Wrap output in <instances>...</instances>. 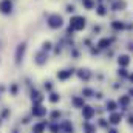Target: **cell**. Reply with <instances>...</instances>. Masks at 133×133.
I'll return each instance as SVG.
<instances>
[{"mask_svg":"<svg viewBox=\"0 0 133 133\" xmlns=\"http://www.w3.org/2000/svg\"><path fill=\"white\" fill-rule=\"evenodd\" d=\"M85 26H87V19L84 17V16H73L71 19H70V26L68 28H71L74 33H79V31H84L85 30Z\"/></svg>","mask_w":133,"mask_h":133,"instance_id":"1","label":"cell"},{"mask_svg":"<svg viewBox=\"0 0 133 133\" xmlns=\"http://www.w3.org/2000/svg\"><path fill=\"white\" fill-rule=\"evenodd\" d=\"M116 101H118V105H119V110L121 111H124V113H127L130 108L133 107V99L124 91V93H119L118 96H116Z\"/></svg>","mask_w":133,"mask_h":133,"instance_id":"2","label":"cell"},{"mask_svg":"<svg viewBox=\"0 0 133 133\" xmlns=\"http://www.w3.org/2000/svg\"><path fill=\"white\" fill-rule=\"evenodd\" d=\"M124 116H125V113L121 111V110H118V111L108 113L107 115V119H108V124L111 127H121L124 124Z\"/></svg>","mask_w":133,"mask_h":133,"instance_id":"3","label":"cell"},{"mask_svg":"<svg viewBox=\"0 0 133 133\" xmlns=\"http://www.w3.org/2000/svg\"><path fill=\"white\" fill-rule=\"evenodd\" d=\"M48 111L50 110L46 108V105H43V104H33V107L30 110V115L33 118H37V119H45L48 116Z\"/></svg>","mask_w":133,"mask_h":133,"instance_id":"4","label":"cell"},{"mask_svg":"<svg viewBox=\"0 0 133 133\" xmlns=\"http://www.w3.org/2000/svg\"><path fill=\"white\" fill-rule=\"evenodd\" d=\"M81 118L82 121H95L98 118L96 115V107L93 104H87L82 110H81Z\"/></svg>","mask_w":133,"mask_h":133,"instance_id":"5","label":"cell"},{"mask_svg":"<svg viewBox=\"0 0 133 133\" xmlns=\"http://www.w3.org/2000/svg\"><path fill=\"white\" fill-rule=\"evenodd\" d=\"M46 25L51 28V30H59L62 28L64 25V17L61 14H50L48 19H46Z\"/></svg>","mask_w":133,"mask_h":133,"instance_id":"6","label":"cell"},{"mask_svg":"<svg viewBox=\"0 0 133 133\" xmlns=\"http://www.w3.org/2000/svg\"><path fill=\"white\" fill-rule=\"evenodd\" d=\"M102 105H104V108H105V113H107V115L119 110V105H118L116 98H110V96H107V98L104 99V102H102Z\"/></svg>","mask_w":133,"mask_h":133,"instance_id":"7","label":"cell"},{"mask_svg":"<svg viewBox=\"0 0 133 133\" xmlns=\"http://www.w3.org/2000/svg\"><path fill=\"white\" fill-rule=\"evenodd\" d=\"M76 76H77L79 81H82L84 84H87V82H90V81L93 79L95 74H93V71H91L90 68H84V66H82V68H79V70L76 71Z\"/></svg>","mask_w":133,"mask_h":133,"instance_id":"8","label":"cell"},{"mask_svg":"<svg viewBox=\"0 0 133 133\" xmlns=\"http://www.w3.org/2000/svg\"><path fill=\"white\" fill-rule=\"evenodd\" d=\"M116 64H118L119 68H129V66L132 65V56H130V53H121V54H118Z\"/></svg>","mask_w":133,"mask_h":133,"instance_id":"9","label":"cell"},{"mask_svg":"<svg viewBox=\"0 0 133 133\" xmlns=\"http://www.w3.org/2000/svg\"><path fill=\"white\" fill-rule=\"evenodd\" d=\"M48 124H50V121H46V119H40V121L34 122L31 125V133H46Z\"/></svg>","mask_w":133,"mask_h":133,"instance_id":"10","label":"cell"},{"mask_svg":"<svg viewBox=\"0 0 133 133\" xmlns=\"http://www.w3.org/2000/svg\"><path fill=\"white\" fill-rule=\"evenodd\" d=\"M70 101H71V107L74 110H79V111L87 105V101L84 99V96H81V95H73Z\"/></svg>","mask_w":133,"mask_h":133,"instance_id":"11","label":"cell"},{"mask_svg":"<svg viewBox=\"0 0 133 133\" xmlns=\"http://www.w3.org/2000/svg\"><path fill=\"white\" fill-rule=\"evenodd\" d=\"M95 95H96V88L91 87V85H84L81 88V96H84L85 101H93L95 99Z\"/></svg>","mask_w":133,"mask_h":133,"instance_id":"12","label":"cell"},{"mask_svg":"<svg viewBox=\"0 0 133 133\" xmlns=\"http://www.w3.org/2000/svg\"><path fill=\"white\" fill-rule=\"evenodd\" d=\"M81 129H82V133H99V129L95 121H82Z\"/></svg>","mask_w":133,"mask_h":133,"instance_id":"13","label":"cell"},{"mask_svg":"<svg viewBox=\"0 0 133 133\" xmlns=\"http://www.w3.org/2000/svg\"><path fill=\"white\" fill-rule=\"evenodd\" d=\"M113 42H115V39H113V37L104 36V37L98 39V42H96V46L99 48L101 51H102V50H110V48H111V43H113Z\"/></svg>","mask_w":133,"mask_h":133,"instance_id":"14","label":"cell"},{"mask_svg":"<svg viewBox=\"0 0 133 133\" xmlns=\"http://www.w3.org/2000/svg\"><path fill=\"white\" fill-rule=\"evenodd\" d=\"M110 9L115 12H122L127 9V0H111Z\"/></svg>","mask_w":133,"mask_h":133,"instance_id":"15","label":"cell"},{"mask_svg":"<svg viewBox=\"0 0 133 133\" xmlns=\"http://www.w3.org/2000/svg\"><path fill=\"white\" fill-rule=\"evenodd\" d=\"M25 51H26V42H22V43L16 48V54H14V59H16V64H17V65H20V62L23 61Z\"/></svg>","mask_w":133,"mask_h":133,"instance_id":"16","label":"cell"},{"mask_svg":"<svg viewBox=\"0 0 133 133\" xmlns=\"http://www.w3.org/2000/svg\"><path fill=\"white\" fill-rule=\"evenodd\" d=\"M48 121L50 122H59V121H62L64 119V113H62V110H59V108H53V110H50L48 111Z\"/></svg>","mask_w":133,"mask_h":133,"instance_id":"17","label":"cell"},{"mask_svg":"<svg viewBox=\"0 0 133 133\" xmlns=\"http://www.w3.org/2000/svg\"><path fill=\"white\" fill-rule=\"evenodd\" d=\"M59 122H61V132L62 133H76L74 124H73L71 119H62Z\"/></svg>","mask_w":133,"mask_h":133,"instance_id":"18","label":"cell"},{"mask_svg":"<svg viewBox=\"0 0 133 133\" xmlns=\"http://www.w3.org/2000/svg\"><path fill=\"white\" fill-rule=\"evenodd\" d=\"M46 99V96H43L39 90H31V93H30V101H31V104H43Z\"/></svg>","mask_w":133,"mask_h":133,"instance_id":"19","label":"cell"},{"mask_svg":"<svg viewBox=\"0 0 133 133\" xmlns=\"http://www.w3.org/2000/svg\"><path fill=\"white\" fill-rule=\"evenodd\" d=\"M73 74H74V70H59V71L56 73V77H57V81H61V82H66L68 79L73 77Z\"/></svg>","mask_w":133,"mask_h":133,"instance_id":"20","label":"cell"},{"mask_svg":"<svg viewBox=\"0 0 133 133\" xmlns=\"http://www.w3.org/2000/svg\"><path fill=\"white\" fill-rule=\"evenodd\" d=\"M46 61H48V54H46V51H39V53H36V56H34V64L39 66L45 65L46 64Z\"/></svg>","mask_w":133,"mask_h":133,"instance_id":"21","label":"cell"},{"mask_svg":"<svg viewBox=\"0 0 133 133\" xmlns=\"http://www.w3.org/2000/svg\"><path fill=\"white\" fill-rule=\"evenodd\" d=\"M95 122H96V125H98L99 132H105V130L110 127V124H108V119H107V115H105V116H98Z\"/></svg>","mask_w":133,"mask_h":133,"instance_id":"22","label":"cell"},{"mask_svg":"<svg viewBox=\"0 0 133 133\" xmlns=\"http://www.w3.org/2000/svg\"><path fill=\"white\" fill-rule=\"evenodd\" d=\"M125 22L124 20H111L110 22V28L113 30V31H116V33H121V31H125Z\"/></svg>","mask_w":133,"mask_h":133,"instance_id":"23","label":"cell"},{"mask_svg":"<svg viewBox=\"0 0 133 133\" xmlns=\"http://www.w3.org/2000/svg\"><path fill=\"white\" fill-rule=\"evenodd\" d=\"M12 11V2L11 0H0V12L9 14Z\"/></svg>","mask_w":133,"mask_h":133,"instance_id":"24","label":"cell"},{"mask_svg":"<svg viewBox=\"0 0 133 133\" xmlns=\"http://www.w3.org/2000/svg\"><path fill=\"white\" fill-rule=\"evenodd\" d=\"M62 99V96H61V93H57V91H51V93H48V96H46V101L51 104V105H57L59 102Z\"/></svg>","mask_w":133,"mask_h":133,"instance_id":"25","label":"cell"},{"mask_svg":"<svg viewBox=\"0 0 133 133\" xmlns=\"http://www.w3.org/2000/svg\"><path fill=\"white\" fill-rule=\"evenodd\" d=\"M124 125L129 130H133V107L125 113V116H124Z\"/></svg>","mask_w":133,"mask_h":133,"instance_id":"26","label":"cell"},{"mask_svg":"<svg viewBox=\"0 0 133 133\" xmlns=\"http://www.w3.org/2000/svg\"><path fill=\"white\" fill-rule=\"evenodd\" d=\"M129 74H130V71H129V68H119L118 66V70H116V77L119 79V81H127L129 79Z\"/></svg>","mask_w":133,"mask_h":133,"instance_id":"27","label":"cell"},{"mask_svg":"<svg viewBox=\"0 0 133 133\" xmlns=\"http://www.w3.org/2000/svg\"><path fill=\"white\" fill-rule=\"evenodd\" d=\"M95 9H96V14H98L99 17H105V16L108 14V8H107L104 3H98Z\"/></svg>","mask_w":133,"mask_h":133,"instance_id":"28","label":"cell"},{"mask_svg":"<svg viewBox=\"0 0 133 133\" xmlns=\"http://www.w3.org/2000/svg\"><path fill=\"white\" fill-rule=\"evenodd\" d=\"M46 132L48 133H62L61 132V122H50Z\"/></svg>","mask_w":133,"mask_h":133,"instance_id":"29","label":"cell"},{"mask_svg":"<svg viewBox=\"0 0 133 133\" xmlns=\"http://www.w3.org/2000/svg\"><path fill=\"white\" fill-rule=\"evenodd\" d=\"M122 87H124V82L122 81H115V82H111V85H110V88L113 90V91H116V93H122L121 90H122Z\"/></svg>","mask_w":133,"mask_h":133,"instance_id":"30","label":"cell"},{"mask_svg":"<svg viewBox=\"0 0 133 133\" xmlns=\"http://www.w3.org/2000/svg\"><path fill=\"white\" fill-rule=\"evenodd\" d=\"M96 0H82V6L85 8V9H88V11H91V9H95L96 8Z\"/></svg>","mask_w":133,"mask_h":133,"instance_id":"31","label":"cell"},{"mask_svg":"<svg viewBox=\"0 0 133 133\" xmlns=\"http://www.w3.org/2000/svg\"><path fill=\"white\" fill-rule=\"evenodd\" d=\"M19 84H16V82H12L11 85H9V95L12 96V98H16L17 95H19Z\"/></svg>","mask_w":133,"mask_h":133,"instance_id":"32","label":"cell"},{"mask_svg":"<svg viewBox=\"0 0 133 133\" xmlns=\"http://www.w3.org/2000/svg\"><path fill=\"white\" fill-rule=\"evenodd\" d=\"M107 96H105V93L104 91H101V90H96V95H95V99H96V102H104V99H105Z\"/></svg>","mask_w":133,"mask_h":133,"instance_id":"33","label":"cell"},{"mask_svg":"<svg viewBox=\"0 0 133 133\" xmlns=\"http://www.w3.org/2000/svg\"><path fill=\"white\" fill-rule=\"evenodd\" d=\"M11 116V110L9 108H2V111H0V118L5 121V119H8Z\"/></svg>","mask_w":133,"mask_h":133,"instance_id":"34","label":"cell"},{"mask_svg":"<svg viewBox=\"0 0 133 133\" xmlns=\"http://www.w3.org/2000/svg\"><path fill=\"white\" fill-rule=\"evenodd\" d=\"M95 107H96V115H98V116H105V115H107L104 105H98V104H96Z\"/></svg>","mask_w":133,"mask_h":133,"instance_id":"35","label":"cell"},{"mask_svg":"<svg viewBox=\"0 0 133 133\" xmlns=\"http://www.w3.org/2000/svg\"><path fill=\"white\" fill-rule=\"evenodd\" d=\"M51 48H53V43H51L50 40H46V42H43V43H42V51H46V53H48Z\"/></svg>","mask_w":133,"mask_h":133,"instance_id":"36","label":"cell"},{"mask_svg":"<svg viewBox=\"0 0 133 133\" xmlns=\"http://www.w3.org/2000/svg\"><path fill=\"white\" fill-rule=\"evenodd\" d=\"M31 118H33L31 115H26V116H23V118L20 119V124H23V125H28V124L31 122Z\"/></svg>","mask_w":133,"mask_h":133,"instance_id":"37","label":"cell"},{"mask_svg":"<svg viewBox=\"0 0 133 133\" xmlns=\"http://www.w3.org/2000/svg\"><path fill=\"white\" fill-rule=\"evenodd\" d=\"M43 88H45L48 93H51V91H53V82H51V81H46V82L43 84Z\"/></svg>","mask_w":133,"mask_h":133,"instance_id":"38","label":"cell"},{"mask_svg":"<svg viewBox=\"0 0 133 133\" xmlns=\"http://www.w3.org/2000/svg\"><path fill=\"white\" fill-rule=\"evenodd\" d=\"M104 133H122V132H121V129H119V127H111V125H110V127H108Z\"/></svg>","mask_w":133,"mask_h":133,"instance_id":"39","label":"cell"},{"mask_svg":"<svg viewBox=\"0 0 133 133\" xmlns=\"http://www.w3.org/2000/svg\"><path fill=\"white\" fill-rule=\"evenodd\" d=\"M125 93L133 99V85H127V87H125Z\"/></svg>","mask_w":133,"mask_h":133,"instance_id":"40","label":"cell"},{"mask_svg":"<svg viewBox=\"0 0 133 133\" xmlns=\"http://www.w3.org/2000/svg\"><path fill=\"white\" fill-rule=\"evenodd\" d=\"M101 33V25H95L93 26V34H99Z\"/></svg>","mask_w":133,"mask_h":133,"instance_id":"41","label":"cell"},{"mask_svg":"<svg viewBox=\"0 0 133 133\" xmlns=\"http://www.w3.org/2000/svg\"><path fill=\"white\" fill-rule=\"evenodd\" d=\"M127 82H129V85H133V71H130V74H129V79H127Z\"/></svg>","mask_w":133,"mask_h":133,"instance_id":"42","label":"cell"},{"mask_svg":"<svg viewBox=\"0 0 133 133\" xmlns=\"http://www.w3.org/2000/svg\"><path fill=\"white\" fill-rule=\"evenodd\" d=\"M66 12H74V5H68L66 6Z\"/></svg>","mask_w":133,"mask_h":133,"instance_id":"43","label":"cell"},{"mask_svg":"<svg viewBox=\"0 0 133 133\" xmlns=\"http://www.w3.org/2000/svg\"><path fill=\"white\" fill-rule=\"evenodd\" d=\"M2 122H3V119H2V118H0V125H2Z\"/></svg>","mask_w":133,"mask_h":133,"instance_id":"44","label":"cell"},{"mask_svg":"<svg viewBox=\"0 0 133 133\" xmlns=\"http://www.w3.org/2000/svg\"><path fill=\"white\" fill-rule=\"evenodd\" d=\"M132 133H133V130H132Z\"/></svg>","mask_w":133,"mask_h":133,"instance_id":"45","label":"cell"}]
</instances>
